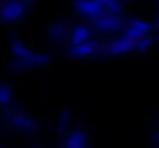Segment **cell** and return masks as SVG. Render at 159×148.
Listing matches in <instances>:
<instances>
[{
	"mask_svg": "<svg viewBox=\"0 0 159 148\" xmlns=\"http://www.w3.org/2000/svg\"><path fill=\"white\" fill-rule=\"evenodd\" d=\"M93 25H94L96 29H99L102 33H114L122 26L117 14L110 12V11H104L101 16L93 19Z\"/></svg>",
	"mask_w": 159,
	"mask_h": 148,
	"instance_id": "7a4b0ae2",
	"label": "cell"
},
{
	"mask_svg": "<svg viewBox=\"0 0 159 148\" xmlns=\"http://www.w3.org/2000/svg\"><path fill=\"white\" fill-rule=\"evenodd\" d=\"M136 43H138L136 40L122 36V37L117 39L116 42H111V43L107 47V51H108V54H111V56H120V54H125V52H130V51L136 49Z\"/></svg>",
	"mask_w": 159,
	"mask_h": 148,
	"instance_id": "8992f818",
	"label": "cell"
},
{
	"mask_svg": "<svg viewBox=\"0 0 159 148\" xmlns=\"http://www.w3.org/2000/svg\"><path fill=\"white\" fill-rule=\"evenodd\" d=\"M12 54L14 57L26 65V66H31V65H42V63H47L48 62V57L43 56V54H37V52H33L30 48H26L23 43L20 42H14L12 43Z\"/></svg>",
	"mask_w": 159,
	"mask_h": 148,
	"instance_id": "6da1fadb",
	"label": "cell"
},
{
	"mask_svg": "<svg viewBox=\"0 0 159 148\" xmlns=\"http://www.w3.org/2000/svg\"><path fill=\"white\" fill-rule=\"evenodd\" d=\"M98 43L94 40H88L85 43H80V45H73L71 48V54L74 57H79V59H87V57H91L98 52Z\"/></svg>",
	"mask_w": 159,
	"mask_h": 148,
	"instance_id": "52a82bcc",
	"label": "cell"
},
{
	"mask_svg": "<svg viewBox=\"0 0 159 148\" xmlns=\"http://www.w3.org/2000/svg\"><path fill=\"white\" fill-rule=\"evenodd\" d=\"M25 2L22 0H11L8 3H5L0 9V16L5 22H16L19 20L23 14H25Z\"/></svg>",
	"mask_w": 159,
	"mask_h": 148,
	"instance_id": "3957f363",
	"label": "cell"
},
{
	"mask_svg": "<svg viewBox=\"0 0 159 148\" xmlns=\"http://www.w3.org/2000/svg\"><path fill=\"white\" fill-rule=\"evenodd\" d=\"M76 9L79 11V14L90 17V19H96L98 16H101L105 9L104 6L98 2V0H77L76 2Z\"/></svg>",
	"mask_w": 159,
	"mask_h": 148,
	"instance_id": "5b68a950",
	"label": "cell"
},
{
	"mask_svg": "<svg viewBox=\"0 0 159 148\" xmlns=\"http://www.w3.org/2000/svg\"><path fill=\"white\" fill-rule=\"evenodd\" d=\"M0 148H2V147H0Z\"/></svg>",
	"mask_w": 159,
	"mask_h": 148,
	"instance_id": "5bb4252c",
	"label": "cell"
},
{
	"mask_svg": "<svg viewBox=\"0 0 159 148\" xmlns=\"http://www.w3.org/2000/svg\"><path fill=\"white\" fill-rule=\"evenodd\" d=\"M11 97H12V94H11V90L8 88V85L0 83V105L6 106L11 102Z\"/></svg>",
	"mask_w": 159,
	"mask_h": 148,
	"instance_id": "8fae6325",
	"label": "cell"
},
{
	"mask_svg": "<svg viewBox=\"0 0 159 148\" xmlns=\"http://www.w3.org/2000/svg\"><path fill=\"white\" fill-rule=\"evenodd\" d=\"M65 148H87V136H85V133L80 131V130L73 131L65 141Z\"/></svg>",
	"mask_w": 159,
	"mask_h": 148,
	"instance_id": "ba28073f",
	"label": "cell"
},
{
	"mask_svg": "<svg viewBox=\"0 0 159 148\" xmlns=\"http://www.w3.org/2000/svg\"><path fill=\"white\" fill-rule=\"evenodd\" d=\"M91 33L90 29L85 26V25H77L76 28H73L71 31V43L73 45H80V43H85L88 40H91Z\"/></svg>",
	"mask_w": 159,
	"mask_h": 148,
	"instance_id": "9c48e42d",
	"label": "cell"
},
{
	"mask_svg": "<svg viewBox=\"0 0 159 148\" xmlns=\"http://www.w3.org/2000/svg\"><path fill=\"white\" fill-rule=\"evenodd\" d=\"M158 144H159V137H158Z\"/></svg>",
	"mask_w": 159,
	"mask_h": 148,
	"instance_id": "4fadbf2b",
	"label": "cell"
},
{
	"mask_svg": "<svg viewBox=\"0 0 159 148\" xmlns=\"http://www.w3.org/2000/svg\"><path fill=\"white\" fill-rule=\"evenodd\" d=\"M152 43H153V40H152L150 36H148V37H144V39L138 40V43H136V51H147V49L152 47Z\"/></svg>",
	"mask_w": 159,
	"mask_h": 148,
	"instance_id": "7c38bea8",
	"label": "cell"
},
{
	"mask_svg": "<svg viewBox=\"0 0 159 148\" xmlns=\"http://www.w3.org/2000/svg\"><path fill=\"white\" fill-rule=\"evenodd\" d=\"M11 125H12L16 130L23 131V133H30V131H33V128H34V123H33L25 114H14V116L11 117Z\"/></svg>",
	"mask_w": 159,
	"mask_h": 148,
	"instance_id": "30bf717a",
	"label": "cell"
},
{
	"mask_svg": "<svg viewBox=\"0 0 159 148\" xmlns=\"http://www.w3.org/2000/svg\"><path fill=\"white\" fill-rule=\"evenodd\" d=\"M150 29H152V25H150L148 22L141 20V19H133V20L128 23V26H127L124 36L138 42V40L144 39V37H148Z\"/></svg>",
	"mask_w": 159,
	"mask_h": 148,
	"instance_id": "277c9868",
	"label": "cell"
}]
</instances>
